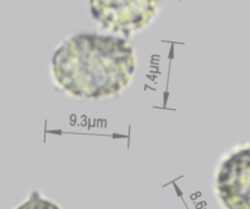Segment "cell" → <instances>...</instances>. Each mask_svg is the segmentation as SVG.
Segmentation results:
<instances>
[{"label": "cell", "instance_id": "1", "mask_svg": "<svg viewBox=\"0 0 250 209\" xmlns=\"http://www.w3.org/2000/svg\"><path fill=\"white\" fill-rule=\"evenodd\" d=\"M135 67V52L128 40L98 33L71 36L52 59V75L58 87L85 100L120 93L130 83Z\"/></svg>", "mask_w": 250, "mask_h": 209}, {"label": "cell", "instance_id": "2", "mask_svg": "<svg viewBox=\"0 0 250 209\" xmlns=\"http://www.w3.org/2000/svg\"><path fill=\"white\" fill-rule=\"evenodd\" d=\"M90 8L105 30L130 36L152 20L158 0H90Z\"/></svg>", "mask_w": 250, "mask_h": 209}, {"label": "cell", "instance_id": "3", "mask_svg": "<svg viewBox=\"0 0 250 209\" xmlns=\"http://www.w3.org/2000/svg\"><path fill=\"white\" fill-rule=\"evenodd\" d=\"M216 194L225 209H250V146L238 148L221 163Z\"/></svg>", "mask_w": 250, "mask_h": 209}, {"label": "cell", "instance_id": "4", "mask_svg": "<svg viewBox=\"0 0 250 209\" xmlns=\"http://www.w3.org/2000/svg\"><path fill=\"white\" fill-rule=\"evenodd\" d=\"M16 209H62L54 202L44 198L41 196L38 192H33L30 196V198L26 199L22 204L18 207Z\"/></svg>", "mask_w": 250, "mask_h": 209}]
</instances>
